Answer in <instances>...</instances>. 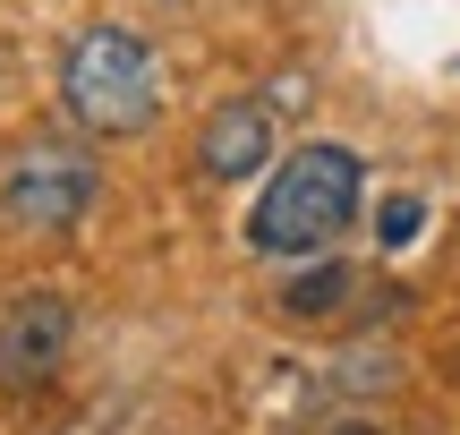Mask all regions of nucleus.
<instances>
[{
    "label": "nucleus",
    "mask_w": 460,
    "mask_h": 435,
    "mask_svg": "<svg viewBox=\"0 0 460 435\" xmlns=\"http://www.w3.org/2000/svg\"><path fill=\"white\" fill-rule=\"evenodd\" d=\"M349 214H358V154L349 146H307L256 197L247 248L256 256H315V248H332V231H349Z\"/></svg>",
    "instance_id": "nucleus-1"
},
{
    "label": "nucleus",
    "mask_w": 460,
    "mask_h": 435,
    "mask_svg": "<svg viewBox=\"0 0 460 435\" xmlns=\"http://www.w3.org/2000/svg\"><path fill=\"white\" fill-rule=\"evenodd\" d=\"M60 102L85 137H137L163 111V60L128 26H85L60 60Z\"/></svg>",
    "instance_id": "nucleus-2"
},
{
    "label": "nucleus",
    "mask_w": 460,
    "mask_h": 435,
    "mask_svg": "<svg viewBox=\"0 0 460 435\" xmlns=\"http://www.w3.org/2000/svg\"><path fill=\"white\" fill-rule=\"evenodd\" d=\"M85 205H94V154L68 137H17V154L0 163V214L17 231L51 239V231H77Z\"/></svg>",
    "instance_id": "nucleus-3"
},
{
    "label": "nucleus",
    "mask_w": 460,
    "mask_h": 435,
    "mask_svg": "<svg viewBox=\"0 0 460 435\" xmlns=\"http://www.w3.org/2000/svg\"><path fill=\"white\" fill-rule=\"evenodd\" d=\"M68 351V299L60 290H17L0 307V385H43Z\"/></svg>",
    "instance_id": "nucleus-4"
},
{
    "label": "nucleus",
    "mask_w": 460,
    "mask_h": 435,
    "mask_svg": "<svg viewBox=\"0 0 460 435\" xmlns=\"http://www.w3.org/2000/svg\"><path fill=\"white\" fill-rule=\"evenodd\" d=\"M264 154H273V111H264V102H247V94H239V102H222V111L205 120L197 163L214 171V180H247Z\"/></svg>",
    "instance_id": "nucleus-5"
},
{
    "label": "nucleus",
    "mask_w": 460,
    "mask_h": 435,
    "mask_svg": "<svg viewBox=\"0 0 460 435\" xmlns=\"http://www.w3.org/2000/svg\"><path fill=\"white\" fill-rule=\"evenodd\" d=\"M349 290H358V273L324 256V265H307L298 282H281V316H290V324H315V316H332V307H341Z\"/></svg>",
    "instance_id": "nucleus-6"
},
{
    "label": "nucleus",
    "mask_w": 460,
    "mask_h": 435,
    "mask_svg": "<svg viewBox=\"0 0 460 435\" xmlns=\"http://www.w3.org/2000/svg\"><path fill=\"white\" fill-rule=\"evenodd\" d=\"M418 222H427V205H418V197H384L376 239H384V248H410V239H418Z\"/></svg>",
    "instance_id": "nucleus-7"
},
{
    "label": "nucleus",
    "mask_w": 460,
    "mask_h": 435,
    "mask_svg": "<svg viewBox=\"0 0 460 435\" xmlns=\"http://www.w3.org/2000/svg\"><path fill=\"white\" fill-rule=\"evenodd\" d=\"M332 435H376V427H332Z\"/></svg>",
    "instance_id": "nucleus-8"
}]
</instances>
